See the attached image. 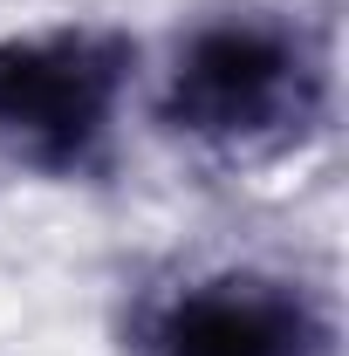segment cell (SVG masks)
Here are the masks:
<instances>
[{"instance_id": "6da1fadb", "label": "cell", "mask_w": 349, "mask_h": 356, "mask_svg": "<svg viewBox=\"0 0 349 356\" xmlns=\"http://www.w3.org/2000/svg\"><path fill=\"white\" fill-rule=\"evenodd\" d=\"M158 110L178 137L226 158L281 151L322 117V62L295 28L267 14H226L178 48Z\"/></svg>"}, {"instance_id": "7a4b0ae2", "label": "cell", "mask_w": 349, "mask_h": 356, "mask_svg": "<svg viewBox=\"0 0 349 356\" xmlns=\"http://www.w3.org/2000/svg\"><path fill=\"white\" fill-rule=\"evenodd\" d=\"M137 48L103 28H55L0 42V158L48 178L96 172Z\"/></svg>"}, {"instance_id": "3957f363", "label": "cell", "mask_w": 349, "mask_h": 356, "mask_svg": "<svg viewBox=\"0 0 349 356\" xmlns=\"http://www.w3.org/2000/svg\"><path fill=\"white\" fill-rule=\"evenodd\" d=\"M144 343L151 356H329V315L302 281L226 267L165 295Z\"/></svg>"}]
</instances>
